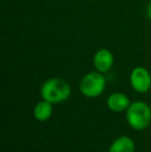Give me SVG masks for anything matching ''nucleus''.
<instances>
[{
    "mask_svg": "<svg viewBox=\"0 0 151 152\" xmlns=\"http://www.w3.org/2000/svg\"><path fill=\"white\" fill-rule=\"evenodd\" d=\"M146 15H147V17L151 20V2L148 4V6H147V10H146Z\"/></svg>",
    "mask_w": 151,
    "mask_h": 152,
    "instance_id": "nucleus-9",
    "label": "nucleus"
},
{
    "mask_svg": "<svg viewBox=\"0 0 151 152\" xmlns=\"http://www.w3.org/2000/svg\"><path fill=\"white\" fill-rule=\"evenodd\" d=\"M114 63V56L108 49H99L93 56V65L97 72L105 74L112 68Z\"/></svg>",
    "mask_w": 151,
    "mask_h": 152,
    "instance_id": "nucleus-5",
    "label": "nucleus"
},
{
    "mask_svg": "<svg viewBox=\"0 0 151 152\" xmlns=\"http://www.w3.org/2000/svg\"><path fill=\"white\" fill-rule=\"evenodd\" d=\"M52 112H53L52 104L44 99L35 104L34 110H33V115H34L36 120L42 122V121H47L52 116Z\"/></svg>",
    "mask_w": 151,
    "mask_h": 152,
    "instance_id": "nucleus-8",
    "label": "nucleus"
},
{
    "mask_svg": "<svg viewBox=\"0 0 151 152\" xmlns=\"http://www.w3.org/2000/svg\"><path fill=\"white\" fill-rule=\"evenodd\" d=\"M109 152H135V142L129 137L121 136L112 143Z\"/></svg>",
    "mask_w": 151,
    "mask_h": 152,
    "instance_id": "nucleus-7",
    "label": "nucleus"
},
{
    "mask_svg": "<svg viewBox=\"0 0 151 152\" xmlns=\"http://www.w3.org/2000/svg\"><path fill=\"white\" fill-rule=\"evenodd\" d=\"M129 82L133 90L139 93H145L151 87V75L147 68L137 66L133 69L129 77Z\"/></svg>",
    "mask_w": 151,
    "mask_h": 152,
    "instance_id": "nucleus-4",
    "label": "nucleus"
},
{
    "mask_svg": "<svg viewBox=\"0 0 151 152\" xmlns=\"http://www.w3.org/2000/svg\"><path fill=\"white\" fill-rule=\"evenodd\" d=\"M106 88V78L99 72H90L82 78L80 91L84 96L94 98L99 96Z\"/></svg>",
    "mask_w": 151,
    "mask_h": 152,
    "instance_id": "nucleus-3",
    "label": "nucleus"
},
{
    "mask_svg": "<svg viewBox=\"0 0 151 152\" xmlns=\"http://www.w3.org/2000/svg\"><path fill=\"white\" fill-rule=\"evenodd\" d=\"M126 120L135 130H143L151 122V108L144 102H135L126 110Z\"/></svg>",
    "mask_w": 151,
    "mask_h": 152,
    "instance_id": "nucleus-2",
    "label": "nucleus"
},
{
    "mask_svg": "<svg viewBox=\"0 0 151 152\" xmlns=\"http://www.w3.org/2000/svg\"><path fill=\"white\" fill-rule=\"evenodd\" d=\"M71 89L65 80L60 78L48 79L40 88V95L42 99L51 104H59L71 96Z\"/></svg>",
    "mask_w": 151,
    "mask_h": 152,
    "instance_id": "nucleus-1",
    "label": "nucleus"
},
{
    "mask_svg": "<svg viewBox=\"0 0 151 152\" xmlns=\"http://www.w3.org/2000/svg\"><path fill=\"white\" fill-rule=\"evenodd\" d=\"M107 106L113 112L120 113L128 109V107L131 106V100L124 93L115 92L108 97Z\"/></svg>",
    "mask_w": 151,
    "mask_h": 152,
    "instance_id": "nucleus-6",
    "label": "nucleus"
}]
</instances>
